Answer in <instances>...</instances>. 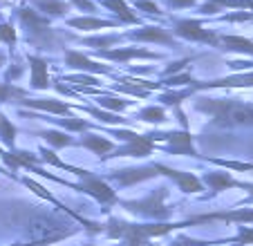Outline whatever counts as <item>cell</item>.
<instances>
[{"label": "cell", "mask_w": 253, "mask_h": 246, "mask_svg": "<svg viewBox=\"0 0 253 246\" xmlns=\"http://www.w3.org/2000/svg\"><path fill=\"white\" fill-rule=\"evenodd\" d=\"M134 38H139V41H157V43H172V38L159 27L139 29V32L134 34Z\"/></svg>", "instance_id": "obj_14"}, {"label": "cell", "mask_w": 253, "mask_h": 246, "mask_svg": "<svg viewBox=\"0 0 253 246\" xmlns=\"http://www.w3.org/2000/svg\"><path fill=\"white\" fill-rule=\"evenodd\" d=\"M130 246H141V242H134V240H130Z\"/></svg>", "instance_id": "obj_41"}, {"label": "cell", "mask_w": 253, "mask_h": 246, "mask_svg": "<svg viewBox=\"0 0 253 246\" xmlns=\"http://www.w3.org/2000/svg\"><path fill=\"white\" fill-rule=\"evenodd\" d=\"M202 222L204 219H222V222H253V210H233V213H213L206 215V217H200Z\"/></svg>", "instance_id": "obj_11"}, {"label": "cell", "mask_w": 253, "mask_h": 246, "mask_svg": "<svg viewBox=\"0 0 253 246\" xmlns=\"http://www.w3.org/2000/svg\"><path fill=\"white\" fill-rule=\"evenodd\" d=\"M29 108H41V110H47V112H54V114H67V105L58 103V101H49V99H43V101H25Z\"/></svg>", "instance_id": "obj_17"}, {"label": "cell", "mask_w": 253, "mask_h": 246, "mask_svg": "<svg viewBox=\"0 0 253 246\" xmlns=\"http://www.w3.org/2000/svg\"><path fill=\"white\" fill-rule=\"evenodd\" d=\"M105 58H115V61H126V58L134 56H146V58H157V54H150L146 49H112V52H101Z\"/></svg>", "instance_id": "obj_13"}, {"label": "cell", "mask_w": 253, "mask_h": 246, "mask_svg": "<svg viewBox=\"0 0 253 246\" xmlns=\"http://www.w3.org/2000/svg\"><path fill=\"white\" fill-rule=\"evenodd\" d=\"M215 164H220V166H226V168H233V170H251L253 164H240V161H217Z\"/></svg>", "instance_id": "obj_29"}, {"label": "cell", "mask_w": 253, "mask_h": 246, "mask_svg": "<svg viewBox=\"0 0 253 246\" xmlns=\"http://www.w3.org/2000/svg\"><path fill=\"white\" fill-rule=\"evenodd\" d=\"M39 5L41 11H47V14H54V16H63L67 11V5L61 2V0H34Z\"/></svg>", "instance_id": "obj_18"}, {"label": "cell", "mask_w": 253, "mask_h": 246, "mask_svg": "<svg viewBox=\"0 0 253 246\" xmlns=\"http://www.w3.org/2000/svg\"><path fill=\"white\" fill-rule=\"evenodd\" d=\"M103 2H105V7H110V9H115L117 14H119L124 20H128V23H137V16L130 14L128 5H126L124 0H103Z\"/></svg>", "instance_id": "obj_19"}, {"label": "cell", "mask_w": 253, "mask_h": 246, "mask_svg": "<svg viewBox=\"0 0 253 246\" xmlns=\"http://www.w3.org/2000/svg\"><path fill=\"white\" fill-rule=\"evenodd\" d=\"M14 246H36V244H14Z\"/></svg>", "instance_id": "obj_42"}, {"label": "cell", "mask_w": 253, "mask_h": 246, "mask_svg": "<svg viewBox=\"0 0 253 246\" xmlns=\"http://www.w3.org/2000/svg\"><path fill=\"white\" fill-rule=\"evenodd\" d=\"M166 197V190L159 188L157 193H153L148 199H141V202H130V210L134 213H143V215H150V217H166L168 210L164 208L162 199Z\"/></svg>", "instance_id": "obj_2"}, {"label": "cell", "mask_w": 253, "mask_h": 246, "mask_svg": "<svg viewBox=\"0 0 253 246\" xmlns=\"http://www.w3.org/2000/svg\"><path fill=\"white\" fill-rule=\"evenodd\" d=\"M83 190H87V193L92 195V197L101 199V202H115V193L110 190V186H105L101 179H96V177H85V184L81 186Z\"/></svg>", "instance_id": "obj_5"}, {"label": "cell", "mask_w": 253, "mask_h": 246, "mask_svg": "<svg viewBox=\"0 0 253 246\" xmlns=\"http://www.w3.org/2000/svg\"><path fill=\"white\" fill-rule=\"evenodd\" d=\"M197 110L209 112L217 125H253V103H240L231 99H206Z\"/></svg>", "instance_id": "obj_1"}, {"label": "cell", "mask_w": 253, "mask_h": 246, "mask_svg": "<svg viewBox=\"0 0 253 246\" xmlns=\"http://www.w3.org/2000/svg\"><path fill=\"white\" fill-rule=\"evenodd\" d=\"M90 114H94V117H99L101 121H108V123H121L124 119H119V117H112V114H105V112H101V110H92L90 108Z\"/></svg>", "instance_id": "obj_31"}, {"label": "cell", "mask_w": 253, "mask_h": 246, "mask_svg": "<svg viewBox=\"0 0 253 246\" xmlns=\"http://www.w3.org/2000/svg\"><path fill=\"white\" fill-rule=\"evenodd\" d=\"M14 94H23V92H18V90H14V87L0 83V99H9V96H14Z\"/></svg>", "instance_id": "obj_33"}, {"label": "cell", "mask_w": 253, "mask_h": 246, "mask_svg": "<svg viewBox=\"0 0 253 246\" xmlns=\"http://www.w3.org/2000/svg\"><path fill=\"white\" fill-rule=\"evenodd\" d=\"M220 41L226 45V49L253 54V41H247V38H240V36H224V38H220Z\"/></svg>", "instance_id": "obj_16"}, {"label": "cell", "mask_w": 253, "mask_h": 246, "mask_svg": "<svg viewBox=\"0 0 253 246\" xmlns=\"http://www.w3.org/2000/svg\"><path fill=\"white\" fill-rule=\"evenodd\" d=\"M186 65V61H177V63H172L170 67H168V72L166 74H172V72H177V70H182V67Z\"/></svg>", "instance_id": "obj_37"}, {"label": "cell", "mask_w": 253, "mask_h": 246, "mask_svg": "<svg viewBox=\"0 0 253 246\" xmlns=\"http://www.w3.org/2000/svg\"><path fill=\"white\" fill-rule=\"evenodd\" d=\"M175 7H188V5H193V2H197V0H170Z\"/></svg>", "instance_id": "obj_39"}, {"label": "cell", "mask_w": 253, "mask_h": 246, "mask_svg": "<svg viewBox=\"0 0 253 246\" xmlns=\"http://www.w3.org/2000/svg\"><path fill=\"white\" fill-rule=\"evenodd\" d=\"M200 87H253V74L231 76V79H222L215 83H204Z\"/></svg>", "instance_id": "obj_9"}, {"label": "cell", "mask_w": 253, "mask_h": 246, "mask_svg": "<svg viewBox=\"0 0 253 246\" xmlns=\"http://www.w3.org/2000/svg\"><path fill=\"white\" fill-rule=\"evenodd\" d=\"M188 94H191V90H186V92H177V94H164V96H162V101H166V103H172V105H175V103H179V101H182L184 96H188Z\"/></svg>", "instance_id": "obj_32"}, {"label": "cell", "mask_w": 253, "mask_h": 246, "mask_svg": "<svg viewBox=\"0 0 253 246\" xmlns=\"http://www.w3.org/2000/svg\"><path fill=\"white\" fill-rule=\"evenodd\" d=\"M206 181H209V184L213 186L215 190H224V188H231V186H235V181L231 179L229 175H224V172H217V175H209V177H206Z\"/></svg>", "instance_id": "obj_22"}, {"label": "cell", "mask_w": 253, "mask_h": 246, "mask_svg": "<svg viewBox=\"0 0 253 246\" xmlns=\"http://www.w3.org/2000/svg\"><path fill=\"white\" fill-rule=\"evenodd\" d=\"M137 7H141V9H148L150 14H159L157 5H155V2H150V0H137Z\"/></svg>", "instance_id": "obj_34"}, {"label": "cell", "mask_w": 253, "mask_h": 246, "mask_svg": "<svg viewBox=\"0 0 253 246\" xmlns=\"http://www.w3.org/2000/svg\"><path fill=\"white\" fill-rule=\"evenodd\" d=\"M155 172L150 170V168H134V170H119L115 175L117 181H121V184H134V181H141V179H148V177H153Z\"/></svg>", "instance_id": "obj_12"}, {"label": "cell", "mask_w": 253, "mask_h": 246, "mask_svg": "<svg viewBox=\"0 0 253 246\" xmlns=\"http://www.w3.org/2000/svg\"><path fill=\"white\" fill-rule=\"evenodd\" d=\"M233 246H240V244H233Z\"/></svg>", "instance_id": "obj_45"}, {"label": "cell", "mask_w": 253, "mask_h": 246, "mask_svg": "<svg viewBox=\"0 0 253 246\" xmlns=\"http://www.w3.org/2000/svg\"><path fill=\"white\" fill-rule=\"evenodd\" d=\"M251 20H253V16H251Z\"/></svg>", "instance_id": "obj_46"}, {"label": "cell", "mask_w": 253, "mask_h": 246, "mask_svg": "<svg viewBox=\"0 0 253 246\" xmlns=\"http://www.w3.org/2000/svg\"><path fill=\"white\" fill-rule=\"evenodd\" d=\"M117 137L124 139V141H132V139L137 137V134H134V132H124V130H121V132H117Z\"/></svg>", "instance_id": "obj_38"}, {"label": "cell", "mask_w": 253, "mask_h": 246, "mask_svg": "<svg viewBox=\"0 0 253 246\" xmlns=\"http://www.w3.org/2000/svg\"><path fill=\"white\" fill-rule=\"evenodd\" d=\"M74 5H79V7H83V9H92V2H87V0H72Z\"/></svg>", "instance_id": "obj_40"}, {"label": "cell", "mask_w": 253, "mask_h": 246, "mask_svg": "<svg viewBox=\"0 0 253 246\" xmlns=\"http://www.w3.org/2000/svg\"><path fill=\"white\" fill-rule=\"evenodd\" d=\"M155 170H159L162 175L172 177V179L179 184V188H182L184 193H200V190H202L200 179H197V177H193V175H188V172H177V170H172V168H168V166H162V164H157V166H155Z\"/></svg>", "instance_id": "obj_3"}, {"label": "cell", "mask_w": 253, "mask_h": 246, "mask_svg": "<svg viewBox=\"0 0 253 246\" xmlns=\"http://www.w3.org/2000/svg\"><path fill=\"white\" fill-rule=\"evenodd\" d=\"M85 148H90V150H94L96 155H103L105 152H110L112 150V143L108 141V139H101V137H85Z\"/></svg>", "instance_id": "obj_20"}, {"label": "cell", "mask_w": 253, "mask_h": 246, "mask_svg": "<svg viewBox=\"0 0 253 246\" xmlns=\"http://www.w3.org/2000/svg\"><path fill=\"white\" fill-rule=\"evenodd\" d=\"M220 7H244V9H253V0H211L204 5L206 14H213Z\"/></svg>", "instance_id": "obj_15"}, {"label": "cell", "mask_w": 253, "mask_h": 246, "mask_svg": "<svg viewBox=\"0 0 253 246\" xmlns=\"http://www.w3.org/2000/svg\"><path fill=\"white\" fill-rule=\"evenodd\" d=\"M25 186H29V188L34 190V193H36V195H41V197H43V199H47V202H54V204H56V206H61V204H58L56 199H54L52 195H49L47 190L43 188V186H39V184H36V181H32V179H25Z\"/></svg>", "instance_id": "obj_24"}, {"label": "cell", "mask_w": 253, "mask_h": 246, "mask_svg": "<svg viewBox=\"0 0 253 246\" xmlns=\"http://www.w3.org/2000/svg\"><path fill=\"white\" fill-rule=\"evenodd\" d=\"M166 139L170 141L168 150L175 152V155H179V152H184V155H195V150H193V143H191V134H188V132L168 134Z\"/></svg>", "instance_id": "obj_7"}, {"label": "cell", "mask_w": 253, "mask_h": 246, "mask_svg": "<svg viewBox=\"0 0 253 246\" xmlns=\"http://www.w3.org/2000/svg\"><path fill=\"white\" fill-rule=\"evenodd\" d=\"M0 134H2V139H5L7 143H14V139H16V130H14V125L9 123V119H0Z\"/></svg>", "instance_id": "obj_23"}, {"label": "cell", "mask_w": 253, "mask_h": 246, "mask_svg": "<svg viewBox=\"0 0 253 246\" xmlns=\"http://www.w3.org/2000/svg\"><path fill=\"white\" fill-rule=\"evenodd\" d=\"M45 139H47L49 143H52V146H67V143H70V139L65 137V134L63 132H45Z\"/></svg>", "instance_id": "obj_26"}, {"label": "cell", "mask_w": 253, "mask_h": 246, "mask_svg": "<svg viewBox=\"0 0 253 246\" xmlns=\"http://www.w3.org/2000/svg\"><path fill=\"white\" fill-rule=\"evenodd\" d=\"M153 152V141L148 137H134L132 141H128V146L124 150H119L115 157H121V155H130V157H143V155H150Z\"/></svg>", "instance_id": "obj_6"}, {"label": "cell", "mask_w": 253, "mask_h": 246, "mask_svg": "<svg viewBox=\"0 0 253 246\" xmlns=\"http://www.w3.org/2000/svg\"><path fill=\"white\" fill-rule=\"evenodd\" d=\"M166 83H168V85H184V83H191V76L182 74V76H175V79H168Z\"/></svg>", "instance_id": "obj_35"}, {"label": "cell", "mask_w": 253, "mask_h": 246, "mask_svg": "<svg viewBox=\"0 0 253 246\" xmlns=\"http://www.w3.org/2000/svg\"><path fill=\"white\" fill-rule=\"evenodd\" d=\"M253 242V228H240V235H238V240H235V244H240V246H244V244H251Z\"/></svg>", "instance_id": "obj_28"}, {"label": "cell", "mask_w": 253, "mask_h": 246, "mask_svg": "<svg viewBox=\"0 0 253 246\" xmlns=\"http://www.w3.org/2000/svg\"><path fill=\"white\" fill-rule=\"evenodd\" d=\"M65 125L67 128H72V130H83L85 128V123L83 121H65Z\"/></svg>", "instance_id": "obj_36"}, {"label": "cell", "mask_w": 253, "mask_h": 246, "mask_svg": "<svg viewBox=\"0 0 253 246\" xmlns=\"http://www.w3.org/2000/svg\"><path fill=\"white\" fill-rule=\"evenodd\" d=\"M251 202H253V195H251Z\"/></svg>", "instance_id": "obj_44"}, {"label": "cell", "mask_w": 253, "mask_h": 246, "mask_svg": "<svg viewBox=\"0 0 253 246\" xmlns=\"http://www.w3.org/2000/svg\"><path fill=\"white\" fill-rule=\"evenodd\" d=\"M29 61H32V85L39 87V90H45L47 87V65H45V61H41L36 56H32Z\"/></svg>", "instance_id": "obj_8"}, {"label": "cell", "mask_w": 253, "mask_h": 246, "mask_svg": "<svg viewBox=\"0 0 253 246\" xmlns=\"http://www.w3.org/2000/svg\"><path fill=\"white\" fill-rule=\"evenodd\" d=\"M101 105H103V108H110V110H124V101L121 99H110V96H108V99H101Z\"/></svg>", "instance_id": "obj_30"}, {"label": "cell", "mask_w": 253, "mask_h": 246, "mask_svg": "<svg viewBox=\"0 0 253 246\" xmlns=\"http://www.w3.org/2000/svg\"><path fill=\"white\" fill-rule=\"evenodd\" d=\"M65 61H67V65H72V67H77V70H85V72H105V67H101V65H96V63H92L87 56H83V54H79V52H67L65 54Z\"/></svg>", "instance_id": "obj_10"}, {"label": "cell", "mask_w": 253, "mask_h": 246, "mask_svg": "<svg viewBox=\"0 0 253 246\" xmlns=\"http://www.w3.org/2000/svg\"><path fill=\"white\" fill-rule=\"evenodd\" d=\"M177 34H179V36H186V38H193V41L217 43V36L206 32V29L202 27L200 20H182V23H177Z\"/></svg>", "instance_id": "obj_4"}, {"label": "cell", "mask_w": 253, "mask_h": 246, "mask_svg": "<svg viewBox=\"0 0 253 246\" xmlns=\"http://www.w3.org/2000/svg\"><path fill=\"white\" fill-rule=\"evenodd\" d=\"M0 63H2V56H0Z\"/></svg>", "instance_id": "obj_43"}, {"label": "cell", "mask_w": 253, "mask_h": 246, "mask_svg": "<svg viewBox=\"0 0 253 246\" xmlns=\"http://www.w3.org/2000/svg\"><path fill=\"white\" fill-rule=\"evenodd\" d=\"M141 117L150 123H157V121H164V110L162 108H146L141 112Z\"/></svg>", "instance_id": "obj_25"}, {"label": "cell", "mask_w": 253, "mask_h": 246, "mask_svg": "<svg viewBox=\"0 0 253 246\" xmlns=\"http://www.w3.org/2000/svg\"><path fill=\"white\" fill-rule=\"evenodd\" d=\"M0 41H5V43L16 41V32L11 29V25H0Z\"/></svg>", "instance_id": "obj_27"}, {"label": "cell", "mask_w": 253, "mask_h": 246, "mask_svg": "<svg viewBox=\"0 0 253 246\" xmlns=\"http://www.w3.org/2000/svg\"><path fill=\"white\" fill-rule=\"evenodd\" d=\"M70 25L79 29H99V27H112L115 23H110V20H96V18H77V20H70Z\"/></svg>", "instance_id": "obj_21"}]
</instances>
